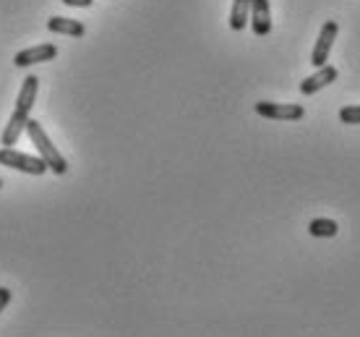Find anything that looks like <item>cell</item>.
<instances>
[{"mask_svg": "<svg viewBox=\"0 0 360 337\" xmlns=\"http://www.w3.org/2000/svg\"><path fill=\"white\" fill-rule=\"evenodd\" d=\"M256 113L269 120H300L306 115L303 105H279V102H256Z\"/></svg>", "mask_w": 360, "mask_h": 337, "instance_id": "277c9868", "label": "cell"}, {"mask_svg": "<svg viewBox=\"0 0 360 337\" xmlns=\"http://www.w3.org/2000/svg\"><path fill=\"white\" fill-rule=\"evenodd\" d=\"M0 189H3V181H0Z\"/></svg>", "mask_w": 360, "mask_h": 337, "instance_id": "2e32d148", "label": "cell"}, {"mask_svg": "<svg viewBox=\"0 0 360 337\" xmlns=\"http://www.w3.org/2000/svg\"><path fill=\"white\" fill-rule=\"evenodd\" d=\"M340 120H342V123H350V126H358L360 123V105H347V108H342Z\"/></svg>", "mask_w": 360, "mask_h": 337, "instance_id": "4fadbf2b", "label": "cell"}, {"mask_svg": "<svg viewBox=\"0 0 360 337\" xmlns=\"http://www.w3.org/2000/svg\"><path fill=\"white\" fill-rule=\"evenodd\" d=\"M27 134H29V139H32V144H34V149L39 152V157L47 163V167L53 170L55 175H63V173H68V163H65V157L55 149V144L47 139V134H45V128H42V123L39 120H34V118H29L27 120Z\"/></svg>", "mask_w": 360, "mask_h": 337, "instance_id": "6da1fadb", "label": "cell"}, {"mask_svg": "<svg viewBox=\"0 0 360 337\" xmlns=\"http://www.w3.org/2000/svg\"><path fill=\"white\" fill-rule=\"evenodd\" d=\"M332 82H337V68H334V65H319L314 76H308L306 82L300 84V91H303L306 97H311V94H316L319 89L329 87Z\"/></svg>", "mask_w": 360, "mask_h": 337, "instance_id": "52a82bcc", "label": "cell"}, {"mask_svg": "<svg viewBox=\"0 0 360 337\" xmlns=\"http://www.w3.org/2000/svg\"><path fill=\"white\" fill-rule=\"evenodd\" d=\"M27 120H29V113H21V110H13V115L11 120L6 123L3 128V136H0V144L3 146H13L21 139V134L27 131Z\"/></svg>", "mask_w": 360, "mask_h": 337, "instance_id": "ba28073f", "label": "cell"}, {"mask_svg": "<svg viewBox=\"0 0 360 337\" xmlns=\"http://www.w3.org/2000/svg\"><path fill=\"white\" fill-rule=\"evenodd\" d=\"M337 34H340V24H337V21H326L324 27H321L319 39H316V45H314V53H311V63H314L316 68H319V65H326V58L332 53V45H334V39H337Z\"/></svg>", "mask_w": 360, "mask_h": 337, "instance_id": "3957f363", "label": "cell"}, {"mask_svg": "<svg viewBox=\"0 0 360 337\" xmlns=\"http://www.w3.org/2000/svg\"><path fill=\"white\" fill-rule=\"evenodd\" d=\"M11 298H13V293H11L8 288H0V311H3L6 306H8Z\"/></svg>", "mask_w": 360, "mask_h": 337, "instance_id": "5bb4252c", "label": "cell"}, {"mask_svg": "<svg viewBox=\"0 0 360 337\" xmlns=\"http://www.w3.org/2000/svg\"><path fill=\"white\" fill-rule=\"evenodd\" d=\"M251 29L256 37H266L271 32V6L269 0H253L251 6Z\"/></svg>", "mask_w": 360, "mask_h": 337, "instance_id": "8992f818", "label": "cell"}, {"mask_svg": "<svg viewBox=\"0 0 360 337\" xmlns=\"http://www.w3.org/2000/svg\"><path fill=\"white\" fill-rule=\"evenodd\" d=\"M55 58H58V47L47 42V45L27 47V50H21V53H16V58H13V63H16V68H27V65L45 63V61H55Z\"/></svg>", "mask_w": 360, "mask_h": 337, "instance_id": "5b68a950", "label": "cell"}, {"mask_svg": "<svg viewBox=\"0 0 360 337\" xmlns=\"http://www.w3.org/2000/svg\"><path fill=\"white\" fill-rule=\"evenodd\" d=\"M37 89H39V79H37V76H27L24 84H21V89H18L16 110H21V113H32L34 100H37Z\"/></svg>", "mask_w": 360, "mask_h": 337, "instance_id": "30bf717a", "label": "cell"}, {"mask_svg": "<svg viewBox=\"0 0 360 337\" xmlns=\"http://www.w3.org/2000/svg\"><path fill=\"white\" fill-rule=\"evenodd\" d=\"M308 233L314 238H334L340 233V225L334 222V220H326V217H316L311 220V225H308Z\"/></svg>", "mask_w": 360, "mask_h": 337, "instance_id": "7c38bea8", "label": "cell"}, {"mask_svg": "<svg viewBox=\"0 0 360 337\" xmlns=\"http://www.w3.org/2000/svg\"><path fill=\"white\" fill-rule=\"evenodd\" d=\"M47 29L53 34H68V37H84L86 34V27L76 18H65V16H53L47 21Z\"/></svg>", "mask_w": 360, "mask_h": 337, "instance_id": "9c48e42d", "label": "cell"}, {"mask_svg": "<svg viewBox=\"0 0 360 337\" xmlns=\"http://www.w3.org/2000/svg\"><path fill=\"white\" fill-rule=\"evenodd\" d=\"M0 165H6L11 170H21V173H27V175H42L45 170H50L42 157H32V155H24V152H16L13 146H3V149H0Z\"/></svg>", "mask_w": 360, "mask_h": 337, "instance_id": "7a4b0ae2", "label": "cell"}, {"mask_svg": "<svg viewBox=\"0 0 360 337\" xmlns=\"http://www.w3.org/2000/svg\"><path fill=\"white\" fill-rule=\"evenodd\" d=\"M251 6L253 0H233V11H230V29L233 32H243L251 21Z\"/></svg>", "mask_w": 360, "mask_h": 337, "instance_id": "8fae6325", "label": "cell"}, {"mask_svg": "<svg viewBox=\"0 0 360 337\" xmlns=\"http://www.w3.org/2000/svg\"><path fill=\"white\" fill-rule=\"evenodd\" d=\"M65 6H71V8H89L94 0H63Z\"/></svg>", "mask_w": 360, "mask_h": 337, "instance_id": "9a60e30c", "label": "cell"}]
</instances>
